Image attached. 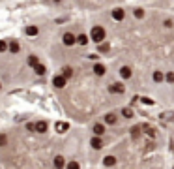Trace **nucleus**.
Listing matches in <instances>:
<instances>
[{"label": "nucleus", "instance_id": "f257e3e1", "mask_svg": "<svg viewBox=\"0 0 174 169\" xmlns=\"http://www.w3.org/2000/svg\"><path fill=\"white\" fill-rule=\"evenodd\" d=\"M105 36H107V32H105L103 27H94V28L90 30V40L95 41V43H101V41L105 40Z\"/></svg>", "mask_w": 174, "mask_h": 169}, {"label": "nucleus", "instance_id": "f03ea898", "mask_svg": "<svg viewBox=\"0 0 174 169\" xmlns=\"http://www.w3.org/2000/svg\"><path fill=\"white\" fill-rule=\"evenodd\" d=\"M66 81H67L66 75H55V77H53V85H55V88H64V87H66Z\"/></svg>", "mask_w": 174, "mask_h": 169}, {"label": "nucleus", "instance_id": "7ed1b4c3", "mask_svg": "<svg viewBox=\"0 0 174 169\" xmlns=\"http://www.w3.org/2000/svg\"><path fill=\"white\" fill-rule=\"evenodd\" d=\"M62 41H64V45H75L77 43V36H73L71 32H66L62 36Z\"/></svg>", "mask_w": 174, "mask_h": 169}, {"label": "nucleus", "instance_id": "20e7f679", "mask_svg": "<svg viewBox=\"0 0 174 169\" xmlns=\"http://www.w3.org/2000/svg\"><path fill=\"white\" fill-rule=\"evenodd\" d=\"M109 90L114 92V94H123V92H126V87H123L122 83H112V85L109 87Z\"/></svg>", "mask_w": 174, "mask_h": 169}, {"label": "nucleus", "instance_id": "39448f33", "mask_svg": "<svg viewBox=\"0 0 174 169\" xmlns=\"http://www.w3.org/2000/svg\"><path fill=\"white\" fill-rule=\"evenodd\" d=\"M90 145L95 149V150H99V149H103V141H101V135H94L92 137V141H90Z\"/></svg>", "mask_w": 174, "mask_h": 169}, {"label": "nucleus", "instance_id": "423d86ee", "mask_svg": "<svg viewBox=\"0 0 174 169\" xmlns=\"http://www.w3.org/2000/svg\"><path fill=\"white\" fill-rule=\"evenodd\" d=\"M123 17H126V11H123L122 8L112 10V19H114V21H123Z\"/></svg>", "mask_w": 174, "mask_h": 169}, {"label": "nucleus", "instance_id": "0eeeda50", "mask_svg": "<svg viewBox=\"0 0 174 169\" xmlns=\"http://www.w3.org/2000/svg\"><path fill=\"white\" fill-rule=\"evenodd\" d=\"M8 51H10V53H13V55L21 51V45H19V41H17V40H11V41H10V47H8Z\"/></svg>", "mask_w": 174, "mask_h": 169}, {"label": "nucleus", "instance_id": "6e6552de", "mask_svg": "<svg viewBox=\"0 0 174 169\" xmlns=\"http://www.w3.org/2000/svg\"><path fill=\"white\" fill-rule=\"evenodd\" d=\"M120 77H122V79H129V77H131V68H129V66L120 68Z\"/></svg>", "mask_w": 174, "mask_h": 169}, {"label": "nucleus", "instance_id": "1a4fd4ad", "mask_svg": "<svg viewBox=\"0 0 174 169\" xmlns=\"http://www.w3.org/2000/svg\"><path fill=\"white\" fill-rule=\"evenodd\" d=\"M116 120H118V118H116L114 113H107V115L103 116V122H105V124H116Z\"/></svg>", "mask_w": 174, "mask_h": 169}, {"label": "nucleus", "instance_id": "9d476101", "mask_svg": "<svg viewBox=\"0 0 174 169\" xmlns=\"http://www.w3.org/2000/svg\"><path fill=\"white\" fill-rule=\"evenodd\" d=\"M47 128H49V124L45 122V120H39V122H36V132L45 133V132H47Z\"/></svg>", "mask_w": 174, "mask_h": 169}, {"label": "nucleus", "instance_id": "9b49d317", "mask_svg": "<svg viewBox=\"0 0 174 169\" xmlns=\"http://www.w3.org/2000/svg\"><path fill=\"white\" fill-rule=\"evenodd\" d=\"M103 133H105V124H101V122L94 124V135H103Z\"/></svg>", "mask_w": 174, "mask_h": 169}, {"label": "nucleus", "instance_id": "f8f14e48", "mask_svg": "<svg viewBox=\"0 0 174 169\" xmlns=\"http://www.w3.org/2000/svg\"><path fill=\"white\" fill-rule=\"evenodd\" d=\"M94 74L95 75H105V66L103 64H95L94 66Z\"/></svg>", "mask_w": 174, "mask_h": 169}, {"label": "nucleus", "instance_id": "ddd939ff", "mask_svg": "<svg viewBox=\"0 0 174 169\" xmlns=\"http://www.w3.org/2000/svg\"><path fill=\"white\" fill-rule=\"evenodd\" d=\"M88 41H90V38H88L86 34H79V36H77V43H79V45H88Z\"/></svg>", "mask_w": 174, "mask_h": 169}, {"label": "nucleus", "instance_id": "4468645a", "mask_svg": "<svg viewBox=\"0 0 174 169\" xmlns=\"http://www.w3.org/2000/svg\"><path fill=\"white\" fill-rule=\"evenodd\" d=\"M103 163H105L107 167H109V165L112 167V165H116V158H114V156H105V158H103Z\"/></svg>", "mask_w": 174, "mask_h": 169}, {"label": "nucleus", "instance_id": "2eb2a0df", "mask_svg": "<svg viewBox=\"0 0 174 169\" xmlns=\"http://www.w3.org/2000/svg\"><path fill=\"white\" fill-rule=\"evenodd\" d=\"M34 71H36V74H38V75H45V71H47V68H45L43 64H36V66H34Z\"/></svg>", "mask_w": 174, "mask_h": 169}, {"label": "nucleus", "instance_id": "dca6fc26", "mask_svg": "<svg viewBox=\"0 0 174 169\" xmlns=\"http://www.w3.org/2000/svg\"><path fill=\"white\" fill-rule=\"evenodd\" d=\"M24 32H26V36H38V27H26L24 28Z\"/></svg>", "mask_w": 174, "mask_h": 169}, {"label": "nucleus", "instance_id": "f3484780", "mask_svg": "<svg viewBox=\"0 0 174 169\" xmlns=\"http://www.w3.org/2000/svg\"><path fill=\"white\" fill-rule=\"evenodd\" d=\"M62 75H66V77L69 79V77L73 75V68H71V66H64V68H62Z\"/></svg>", "mask_w": 174, "mask_h": 169}, {"label": "nucleus", "instance_id": "a211bd4d", "mask_svg": "<svg viewBox=\"0 0 174 169\" xmlns=\"http://www.w3.org/2000/svg\"><path fill=\"white\" fill-rule=\"evenodd\" d=\"M53 163H55V167H64L66 165V160H64V156H56Z\"/></svg>", "mask_w": 174, "mask_h": 169}, {"label": "nucleus", "instance_id": "6ab92c4d", "mask_svg": "<svg viewBox=\"0 0 174 169\" xmlns=\"http://www.w3.org/2000/svg\"><path fill=\"white\" fill-rule=\"evenodd\" d=\"M36 64H39L38 57H36V55H30V57H28V66H32V68H34Z\"/></svg>", "mask_w": 174, "mask_h": 169}, {"label": "nucleus", "instance_id": "aec40b11", "mask_svg": "<svg viewBox=\"0 0 174 169\" xmlns=\"http://www.w3.org/2000/svg\"><path fill=\"white\" fill-rule=\"evenodd\" d=\"M8 47H10V43H8L6 40H0V53H4V51H8Z\"/></svg>", "mask_w": 174, "mask_h": 169}, {"label": "nucleus", "instance_id": "412c9836", "mask_svg": "<svg viewBox=\"0 0 174 169\" xmlns=\"http://www.w3.org/2000/svg\"><path fill=\"white\" fill-rule=\"evenodd\" d=\"M154 81L156 83H161L163 81V74H161V71H154Z\"/></svg>", "mask_w": 174, "mask_h": 169}, {"label": "nucleus", "instance_id": "4be33fe9", "mask_svg": "<svg viewBox=\"0 0 174 169\" xmlns=\"http://www.w3.org/2000/svg\"><path fill=\"white\" fill-rule=\"evenodd\" d=\"M122 115L126 116V118H131V116H133V111H131L129 107H126V109H122Z\"/></svg>", "mask_w": 174, "mask_h": 169}, {"label": "nucleus", "instance_id": "5701e85b", "mask_svg": "<svg viewBox=\"0 0 174 169\" xmlns=\"http://www.w3.org/2000/svg\"><path fill=\"white\" fill-rule=\"evenodd\" d=\"M6 143H8V137L2 133V135H0V147H6Z\"/></svg>", "mask_w": 174, "mask_h": 169}, {"label": "nucleus", "instance_id": "b1692460", "mask_svg": "<svg viewBox=\"0 0 174 169\" xmlns=\"http://www.w3.org/2000/svg\"><path fill=\"white\" fill-rule=\"evenodd\" d=\"M165 79H167L168 83H174V74H172V71H168V74L165 75Z\"/></svg>", "mask_w": 174, "mask_h": 169}, {"label": "nucleus", "instance_id": "393cba45", "mask_svg": "<svg viewBox=\"0 0 174 169\" xmlns=\"http://www.w3.org/2000/svg\"><path fill=\"white\" fill-rule=\"evenodd\" d=\"M135 17H137V19H142V17H144V11H142V10H135Z\"/></svg>", "mask_w": 174, "mask_h": 169}, {"label": "nucleus", "instance_id": "a878e982", "mask_svg": "<svg viewBox=\"0 0 174 169\" xmlns=\"http://www.w3.org/2000/svg\"><path fill=\"white\" fill-rule=\"evenodd\" d=\"M67 167H69V169H77V167H79V163H77V162H69V163H67Z\"/></svg>", "mask_w": 174, "mask_h": 169}, {"label": "nucleus", "instance_id": "bb28decb", "mask_svg": "<svg viewBox=\"0 0 174 169\" xmlns=\"http://www.w3.org/2000/svg\"><path fill=\"white\" fill-rule=\"evenodd\" d=\"M56 128H58V132H64L67 126H66V124H56Z\"/></svg>", "mask_w": 174, "mask_h": 169}, {"label": "nucleus", "instance_id": "cd10ccee", "mask_svg": "<svg viewBox=\"0 0 174 169\" xmlns=\"http://www.w3.org/2000/svg\"><path fill=\"white\" fill-rule=\"evenodd\" d=\"M163 25H165V27H167V28H170V27H172V21H170V19H167V21H165V23H163Z\"/></svg>", "mask_w": 174, "mask_h": 169}, {"label": "nucleus", "instance_id": "c85d7f7f", "mask_svg": "<svg viewBox=\"0 0 174 169\" xmlns=\"http://www.w3.org/2000/svg\"><path fill=\"white\" fill-rule=\"evenodd\" d=\"M0 88H2V83H0Z\"/></svg>", "mask_w": 174, "mask_h": 169}]
</instances>
